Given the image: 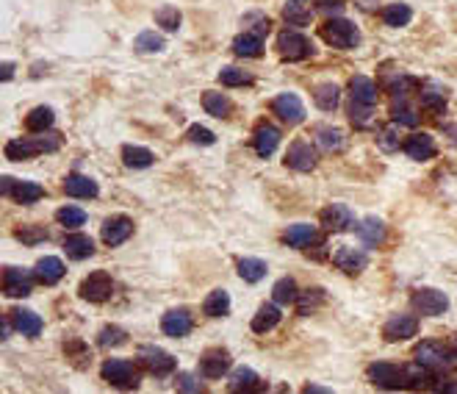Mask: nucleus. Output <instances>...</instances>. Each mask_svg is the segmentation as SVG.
Segmentation results:
<instances>
[{"instance_id": "1", "label": "nucleus", "mask_w": 457, "mask_h": 394, "mask_svg": "<svg viewBox=\"0 0 457 394\" xmlns=\"http://www.w3.org/2000/svg\"><path fill=\"white\" fill-rule=\"evenodd\" d=\"M61 147V136L59 133H42V136H26V139H12L6 144V158L9 161H26L34 158L37 153H53Z\"/></svg>"}, {"instance_id": "2", "label": "nucleus", "mask_w": 457, "mask_h": 394, "mask_svg": "<svg viewBox=\"0 0 457 394\" xmlns=\"http://www.w3.org/2000/svg\"><path fill=\"white\" fill-rule=\"evenodd\" d=\"M322 37H324V42H330L333 48H341V50H352L360 42V31L349 20H327L322 26Z\"/></svg>"}, {"instance_id": "3", "label": "nucleus", "mask_w": 457, "mask_h": 394, "mask_svg": "<svg viewBox=\"0 0 457 394\" xmlns=\"http://www.w3.org/2000/svg\"><path fill=\"white\" fill-rule=\"evenodd\" d=\"M100 372H103V380H108L117 388H136L139 380H142L139 369L125 358H108Z\"/></svg>"}, {"instance_id": "4", "label": "nucleus", "mask_w": 457, "mask_h": 394, "mask_svg": "<svg viewBox=\"0 0 457 394\" xmlns=\"http://www.w3.org/2000/svg\"><path fill=\"white\" fill-rule=\"evenodd\" d=\"M0 191H3L6 197H12L14 203H23V206L37 203V200H42V197H45V189L39 183H34V180H14L9 175L0 178Z\"/></svg>"}, {"instance_id": "5", "label": "nucleus", "mask_w": 457, "mask_h": 394, "mask_svg": "<svg viewBox=\"0 0 457 394\" xmlns=\"http://www.w3.org/2000/svg\"><path fill=\"white\" fill-rule=\"evenodd\" d=\"M278 50H280V56L289 59V62H302V59L313 56L311 39L302 37V34H297V31H283V34L278 37Z\"/></svg>"}, {"instance_id": "6", "label": "nucleus", "mask_w": 457, "mask_h": 394, "mask_svg": "<svg viewBox=\"0 0 457 394\" xmlns=\"http://www.w3.org/2000/svg\"><path fill=\"white\" fill-rule=\"evenodd\" d=\"M111 294H114V281L106 272H92L81 283V297L89 303H106Z\"/></svg>"}, {"instance_id": "7", "label": "nucleus", "mask_w": 457, "mask_h": 394, "mask_svg": "<svg viewBox=\"0 0 457 394\" xmlns=\"http://www.w3.org/2000/svg\"><path fill=\"white\" fill-rule=\"evenodd\" d=\"M451 353L449 350H443L438 341H424V344H418L416 347V361L421 364V366H427L429 372H438V369H446L449 364H451Z\"/></svg>"}, {"instance_id": "8", "label": "nucleus", "mask_w": 457, "mask_h": 394, "mask_svg": "<svg viewBox=\"0 0 457 394\" xmlns=\"http://www.w3.org/2000/svg\"><path fill=\"white\" fill-rule=\"evenodd\" d=\"M369 380L374 386H382V388H402V386H407L405 366H393V364H371L369 366Z\"/></svg>"}, {"instance_id": "9", "label": "nucleus", "mask_w": 457, "mask_h": 394, "mask_svg": "<svg viewBox=\"0 0 457 394\" xmlns=\"http://www.w3.org/2000/svg\"><path fill=\"white\" fill-rule=\"evenodd\" d=\"M139 361L144 364V369L147 372H153V375H169V372H175V358L166 353V350H161V347H153V344H147V347H142L139 350Z\"/></svg>"}, {"instance_id": "10", "label": "nucleus", "mask_w": 457, "mask_h": 394, "mask_svg": "<svg viewBox=\"0 0 457 394\" xmlns=\"http://www.w3.org/2000/svg\"><path fill=\"white\" fill-rule=\"evenodd\" d=\"M272 111H275L283 122H289V125H297V122L305 120V106H302V100H300L297 95H291V92L278 95V97L272 100Z\"/></svg>"}, {"instance_id": "11", "label": "nucleus", "mask_w": 457, "mask_h": 394, "mask_svg": "<svg viewBox=\"0 0 457 394\" xmlns=\"http://www.w3.org/2000/svg\"><path fill=\"white\" fill-rule=\"evenodd\" d=\"M413 306L418 314H427V317H438L449 308V297L438 289H421L413 294Z\"/></svg>"}, {"instance_id": "12", "label": "nucleus", "mask_w": 457, "mask_h": 394, "mask_svg": "<svg viewBox=\"0 0 457 394\" xmlns=\"http://www.w3.org/2000/svg\"><path fill=\"white\" fill-rule=\"evenodd\" d=\"M322 225L327 228V231H333V234H344V231H349L352 225H355V214L344 206V203H333V206H327L324 212H322Z\"/></svg>"}, {"instance_id": "13", "label": "nucleus", "mask_w": 457, "mask_h": 394, "mask_svg": "<svg viewBox=\"0 0 457 394\" xmlns=\"http://www.w3.org/2000/svg\"><path fill=\"white\" fill-rule=\"evenodd\" d=\"M130 234H133V223L125 217V214H119V217H111V220H106V225H103V242L108 245V247H117V245H122V242H128L130 239Z\"/></svg>"}, {"instance_id": "14", "label": "nucleus", "mask_w": 457, "mask_h": 394, "mask_svg": "<svg viewBox=\"0 0 457 394\" xmlns=\"http://www.w3.org/2000/svg\"><path fill=\"white\" fill-rule=\"evenodd\" d=\"M416 330H418V319L410 317V314H399V317L388 319L385 328H382V333H385L388 341H405V339H413Z\"/></svg>"}, {"instance_id": "15", "label": "nucleus", "mask_w": 457, "mask_h": 394, "mask_svg": "<svg viewBox=\"0 0 457 394\" xmlns=\"http://www.w3.org/2000/svg\"><path fill=\"white\" fill-rule=\"evenodd\" d=\"M286 164L297 172H308V169L316 167V150L308 142H294L286 153Z\"/></svg>"}, {"instance_id": "16", "label": "nucleus", "mask_w": 457, "mask_h": 394, "mask_svg": "<svg viewBox=\"0 0 457 394\" xmlns=\"http://www.w3.org/2000/svg\"><path fill=\"white\" fill-rule=\"evenodd\" d=\"M333 261H336L338 270H344V272H349V275H358V272H363V270L369 267L366 253L358 250V247H341V250H336Z\"/></svg>"}, {"instance_id": "17", "label": "nucleus", "mask_w": 457, "mask_h": 394, "mask_svg": "<svg viewBox=\"0 0 457 394\" xmlns=\"http://www.w3.org/2000/svg\"><path fill=\"white\" fill-rule=\"evenodd\" d=\"M3 292L6 297H26L31 294V275L17 267H6L3 272Z\"/></svg>"}, {"instance_id": "18", "label": "nucleus", "mask_w": 457, "mask_h": 394, "mask_svg": "<svg viewBox=\"0 0 457 394\" xmlns=\"http://www.w3.org/2000/svg\"><path fill=\"white\" fill-rule=\"evenodd\" d=\"M227 369H231V355L224 350H208L202 358H200V372L202 377H222Z\"/></svg>"}, {"instance_id": "19", "label": "nucleus", "mask_w": 457, "mask_h": 394, "mask_svg": "<svg viewBox=\"0 0 457 394\" xmlns=\"http://www.w3.org/2000/svg\"><path fill=\"white\" fill-rule=\"evenodd\" d=\"M402 150H405L413 161H427V158L435 156V142H432L429 133H413V136L405 139Z\"/></svg>"}, {"instance_id": "20", "label": "nucleus", "mask_w": 457, "mask_h": 394, "mask_svg": "<svg viewBox=\"0 0 457 394\" xmlns=\"http://www.w3.org/2000/svg\"><path fill=\"white\" fill-rule=\"evenodd\" d=\"M9 319H12V325L23 333V336H39L42 333V317L39 314H34V311H28V308H12L9 311Z\"/></svg>"}, {"instance_id": "21", "label": "nucleus", "mask_w": 457, "mask_h": 394, "mask_svg": "<svg viewBox=\"0 0 457 394\" xmlns=\"http://www.w3.org/2000/svg\"><path fill=\"white\" fill-rule=\"evenodd\" d=\"M161 328H164L166 336L183 339V336L191 333V317H188V311H183V308H180V311H169V314H164Z\"/></svg>"}, {"instance_id": "22", "label": "nucleus", "mask_w": 457, "mask_h": 394, "mask_svg": "<svg viewBox=\"0 0 457 394\" xmlns=\"http://www.w3.org/2000/svg\"><path fill=\"white\" fill-rule=\"evenodd\" d=\"M34 278H37L39 283H45V286L59 283V281L64 278V264H61V259H56V256H45V259L37 264Z\"/></svg>"}, {"instance_id": "23", "label": "nucleus", "mask_w": 457, "mask_h": 394, "mask_svg": "<svg viewBox=\"0 0 457 394\" xmlns=\"http://www.w3.org/2000/svg\"><path fill=\"white\" fill-rule=\"evenodd\" d=\"M313 0H289V3L283 6V17L289 26H308L311 17H313Z\"/></svg>"}, {"instance_id": "24", "label": "nucleus", "mask_w": 457, "mask_h": 394, "mask_svg": "<svg viewBox=\"0 0 457 394\" xmlns=\"http://www.w3.org/2000/svg\"><path fill=\"white\" fill-rule=\"evenodd\" d=\"M253 144H255V153H258L261 158H266V156H272V153L278 150V144H280V131H278L275 125H258Z\"/></svg>"}, {"instance_id": "25", "label": "nucleus", "mask_w": 457, "mask_h": 394, "mask_svg": "<svg viewBox=\"0 0 457 394\" xmlns=\"http://www.w3.org/2000/svg\"><path fill=\"white\" fill-rule=\"evenodd\" d=\"M64 191L70 197H81V200H89V197H97V183L86 175H67L64 178Z\"/></svg>"}, {"instance_id": "26", "label": "nucleus", "mask_w": 457, "mask_h": 394, "mask_svg": "<svg viewBox=\"0 0 457 394\" xmlns=\"http://www.w3.org/2000/svg\"><path fill=\"white\" fill-rule=\"evenodd\" d=\"M349 95H352V100L366 103V106H374V103H377V86H374V81L366 78V75H355V78L349 81Z\"/></svg>"}, {"instance_id": "27", "label": "nucleus", "mask_w": 457, "mask_h": 394, "mask_svg": "<svg viewBox=\"0 0 457 394\" xmlns=\"http://www.w3.org/2000/svg\"><path fill=\"white\" fill-rule=\"evenodd\" d=\"M64 253L70 259H75V261H84V259H89L95 253V242L86 234H72V236L64 239Z\"/></svg>"}, {"instance_id": "28", "label": "nucleus", "mask_w": 457, "mask_h": 394, "mask_svg": "<svg viewBox=\"0 0 457 394\" xmlns=\"http://www.w3.org/2000/svg\"><path fill=\"white\" fill-rule=\"evenodd\" d=\"M231 391H261L264 388V383H261V377L253 372V369H247V366H239L233 375H231Z\"/></svg>"}, {"instance_id": "29", "label": "nucleus", "mask_w": 457, "mask_h": 394, "mask_svg": "<svg viewBox=\"0 0 457 394\" xmlns=\"http://www.w3.org/2000/svg\"><path fill=\"white\" fill-rule=\"evenodd\" d=\"M358 239H360L363 245H369V247H377V245H382V239H385V225H382L377 217H369V220H363V223L358 225Z\"/></svg>"}, {"instance_id": "30", "label": "nucleus", "mask_w": 457, "mask_h": 394, "mask_svg": "<svg viewBox=\"0 0 457 394\" xmlns=\"http://www.w3.org/2000/svg\"><path fill=\"white\" fill-rule=\"evenodd\" d=\"M233 50H236V56H244V59H255V56H261V53H264V37L244 31L242 37H236V42H233Z\"/></svg>"}, {"instance_id": "31", "label": "nucleus", "mask_w": 457, "mask_h": 394, "mask_svg": "<svg viewBox=\"0 0 457 394\" xmlns=\"http://www.w3.org/2000/svg\"><path fill=\"white\" fill-rule=\"evenodd\" d=\"M316 239H319V234H316V228L308 225V223H297V225H291V228L286 231V242H289L291 247H311Z\"/></svg>"}, {"instance_id": "32", "label": "nucleus", "mask_w": 457, "mask_h": 394, "mask_svg": "<svg viewBox=\"0 0 457 394\" xmlns=\"http://www.w3.org/2000/svg\"><path fill=\"white\" fill-rule=\"evenodd\" d=\"M202 311H205L208 317H224L227 311H231V294H227L224 289H213V292L205 297Z\"/></svg>"}, {"instance_id": "33", "label": "nucleus", "mask_w": 457, "mask_h": 394, "mask_svg": "<svg viewBox=\"0 0 457 394\" xmlns=\"http://www.w3.org/2000/svg\"><path fill=\"white\" fill-rule=\"evenodd\" d=\"M202 106H205V111L211 117H219V120H224L227 114H231V109H233V103L227 100L222 92H205L202 95Z\"/></svg>"}, {"instance_id": "34", "label": "nucleus", "mask_w": 457, "mask_h": 394, "mask_svg": "<svg viewBox=\"0 0 457 394\" xmlns=\"http://www.w3.org/2000/svg\"><path fill=\"white\" fill-rule=\"evenodd\" d=\"M280 308L278 306H261L258 308V314L253 317V330L255 333H266V330H272L278 322H280Z\"/></svg>"}, {"instance_id": "35", "label": "nucleus", "mask_w": 457, "mask_h": 394, "mask_svg": "<svg viewBox=\"0 0 457 394\" xmlns=\"http://www.w3.org/2000/svg\"><path fill=\"white\" fill-rule=\"evenodd\" d=\"M410 20H413V12H410V6H405V3H391V6L382 9V23L391 26V28H402V26H407Z\"/></svg>"}, {"instance_id": "36", "label": "nucleus", "mask_w": 457, "mask_h": 394, "mask_svg": "<svg viewBox=\"0 0 457 394\" xmlns=\"http://www.w3.org/2000/svg\"><path fill=\"white\" fill-rule=\"evenodd\" d=\"M53 109H48V106H39V109H34L28 117H26V125H28V131L31 133H45L50 125H53Z\"/></svg>"}, {"instance_id": "37", "label": "nucleus", "mask_w": 457, "mask_h": 394, "mask_svg": "<svg viewBox=\"0 0 457 394\" xmlns=\"http://www.w3.org/2000/svg\"><path fill=\"white\" fill-rule=\"evenodd\" d=\"M313 100H316V106H319L322 111H333V109H338L341 92H338L336 84H322V86L313 92Z\"/></svg>"}, {"instance_id": "38", "label": "nucleus", "mask_w": 457, "mask_h": 394, "mask_svg": "<svg viewBox=\"0 0 457 394\" xmlns=\"http://www.w3.org/2000/svg\"><path fill=\"white\" fill-rule=\"evenodd\" d=\"M122 161H125V167L142 169V167H150V164L155 161V156H153L147 147H133V144H128V147L122 150Z\"/></svg>"}, {"instance_id": "39", "label": "nucleus", "mask_w": 457, "mask_h": 394, "mask_svg": "<svg viewBox=\"0 0 457 394\" xmlns=\"http://www.w3.org/2000/svg\"><path fill=\"white\" fill-rule=\"evenodd\" d=\"M272 297H275V303H280V306L297 303V300H300V292H297L294 278H280V281L275 283V289H272Z\"/></svg>"}, {"instance_id": "40", "label": "nucleus", "mask_w": 457, "mask_h": 394, "mask_svg": "<svg viewBox=\"0 0 457 394\" xmlns=\"http://www.w3.org/2000/svg\"><path fill=\"white\" fill-rule=\"evenodd\" d=\"M316 139H319V144L327 153H341L347 147V139H344V133L338 128H319V136Z\"/></svg>"}, {"instance_id": "41", "label": "nucleus", "mask_w": 457, "mask_h": 394, "mask_svg": "<svg viewBox=\"0 0 457 394\" xmlns=\"http://www.w3.org/2000/svg\"><path fill=\"white\" fill-rule=\"evenodd\" d=\"M239 275L247 283H258L266 275V261H261V259H242L239 261Z\"/></svg>"}, {"instance_id": "42", "label": "nucleus", "mask_w": 457, "mask_h": 394, "mask_svg": "<svg viewBox=\"0 0 457 394\" xmlns=\"http://www.w3.org/2000/svg\"><path fill=\"white\" fill-rule=\"evenodd\" d=\"M133 48L139 53H158V50H164V37H158L155 31H144V34L136 37Z\"/></svg>"}, {"instance_id": "43", "label": "nucleus", "mask_w": 457, "mask_h": 394, "mask_svg": "<svg viewBox=\"0 0 457 394\" xmlns=\"http://www.w3.org/2000/svg\"><path fill=\"white\" fill-rule=\"evenodd\" d=\"M56 220L64 225V228H81L86 223V214L78 209V206H64L56 212Z\"/></svg>"}, {"instance_id": "44", "label": "nucleus", "mask_w": 457, "mask_h": 394, "mask_svg": "<svg viewBox=\"0 0 457 394\" xmlns=\"http://www.w3.org/2000/svg\"><path fill=\"white\" fill-rule=\"evenodd\" d=\"M155 23L164 28V31H177L180 28V12L175 6H161L155 12Z\"/></svg>"}, {"instance_id": "45", "label": "nucleus", "mask_w": 457, "mask_h": 394, "mask_svg": "<svg viewBox=\"0 0 457 394\" xmlns=\"http://www.w3.org/2000/svg\"><path fill=\"white\" fill-rule=\"evenodd\" d=\"M349 120H352L355 128H369L371 120H374V117H371V106L352 100V106H349Z\"/></svg>"}, {"instance_id": "46", "label": "nucleus", "mask_w": 457, "mask_h": 394, "mask_svg": "<svg viewBox=\"0 0 457 394\" xmlns=\"http://www.w3.org/2000/svg\"><path fill=\"white\" fill-rule=\"evenodd\" d=\"M219 81H222V86H244V84H250L253 78H250V73H244V70L224 67V70L219 73Z\"/></svg>"}, {"instance_id": "47", "label": "nucleus", "mask_w": 457, "mask_h": 394, "mask_svg": "<svg viewBox=\"0 0 457 394\" xmlns=\"http://www.w3.org/2000/svg\"><path fill=\"white\" fill-rule=\"evenodd\" d=\"M17 239L26 245H39V242H48V231L42 225H23L17 231Z\"/></svg>"}, {"instance_id": "48", "label": "nucleus", "mask_w": 457, "mask_h": 394, "mask_svg": "<svg viewBox=\"0 0 457 394\" xmlns=\"http://www.w3.org/2000/svg\"><path fill=\"white\" fill-rule=\"evenodd\" d=\"M391 117H393V122H399V125H407V128H413V125L418 122V114H416L410 106H405V103L393 106V109H391Z\"/></svg>"}, {"instance_id": "49", "label": "nucleus", "mask_w": 457, "mask_h": 394, "mask_svg": "<svg viewBox=\"0 0 457 394\" xmlns=\"http://www.w3.org/2000/svg\"><path fill=\"white\" fill-rule=\"evenodd\" d=\"M97 341H100V347H117V344L125 341V330L122 328H114V325L111 328H103Z\"/></svg>"}, {"instance_id": "50", "label": "nucleus", "mask_w": 457, "mask_h": 394, "mask_svg": "<svg viewBox=\"0 0 457 394\" xmlns=\"http://www.w3.org/2000/svg\"><path fill=\"white\" fill-rule=\"evenodd\" d=\"M377 144H380L385 153H393V150H399V136H396V128H385V131H380V136H377Z\"/></svg>"}, {"instance_id": "51", "label": "nucleus", "mask_w": 457, "mask_h": 394, "mask_svg": "<svg viewBox=\"0 0 457 394\" xmlns=\"http://www.w3.org/2000/svg\"><path fill=\"white\" fill-rule=\"evenodd\" d=\"M421 106L432 109V111H443L446 97H443V92H421Z\"/></svg>"}, {"instance_id": "52", "label": "nucleus", "mask_w": 457, "mask_h": 394, "mask_svg": "<svg viewBox=\"0 0 457 394\" xmlns=\"http://www.w3.org/2000/svg\"><path fill=\"white\" fill-rule=\"evenodd\" d=\"M188 139H191L194 144H213V142H216V136H213L208 128H202V125H191V128H188Z\"/></svg>"}, {"instance_id": "53", "label": "nucleus", "mask_w": 457, "mask_h": 394, "mask_svg": "<svg viewBox=\"0 0 457 394\" xmlns=\"http://www.w3.org/2000/svg\"><path fill=\"white\" fill-rule=\"evenodd\" d=\"M319 303H324V292H322V289H308L305 300L300 303V314H308V311H313Z\"/></svg>"}, {"instance_id": "54", "label": "nucleus", "mask_w": 457, "mask_h": 394, "mask_svg": "<svg viewBox=\"0 0 457 394\" xmlns=\"http://www.w3.org/2000/svg\"><path fill=\"white\" fill-rule=\"evenodd\" d=\"M319 9L324 15H341L344 12V3H341V0H319Z\"/></svg>"}, {"instance_id": "55", "label": "nucleus", "mask_w": 457, "mask_h": 394, "mask_svg": "<svg viewBox=\"0 0 457 394\" xmlns=\"http://www.w3.org/2000/svg\"><path fill=\"white\" fill-rule=\"evenodd\" d=\"M177 386H180L183 391H200V388H202V386H200V383H197L191 375H186V372L177 377Z\"/></svg>"}, {"instance_id": "56", "label": "nucleus", "mask_w": 457, "mask_h": 394, "mask_svg": "<svg viewBox=\"0 0 457 394\" xmlns=\"http://www.w3.org/2000/svg\"><path fill=\"white\" fill-rule=\"evenodd\" d=\"M0 70H3V81H12V75H14V64H12V62H6Z\"/></svg>"}, {"instance_id": "57", "label": "nucleus", "mask_w": 457, "mask_h": 394, "mask_svg": "<svg viewBox=\"0 0 457 394\" xmlns=\"http://www.w3.org/2000/svg\"><path fill=\"white\" fill-rule=\"evenodd\" d=\"M446 133H449V139L457 144V125H446Z\"/></svg>"}]
</instances>
